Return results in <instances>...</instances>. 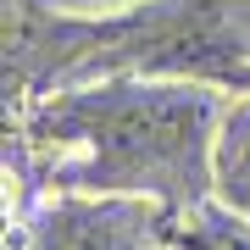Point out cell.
<instances>
[{"label":"cell","mask_w":250,"mask_h":250,"mask_svg":"<svg viewBox=\"0 0 250 250\" xmlns=\"http://www.w3.org/2000/svg\"><path fill=\"white\" fill-rule=\"evenodd\" d=\"M217 200L250 223V106H233L217 134Z\"/></svg>","instance_id":"obj_3"},{"label":"cell","mask_w":250,"mask_h":250,"mask_svg":"<svg viewBox=\"0 0 250 250\" xmlns=\"http://www.w3.org/2000/svg\"><path fill=\"white\" fill-rule=\"evenodd\" d=\"M22 250H156V233L128 195H67L28 223Z\"/></svg>","instance_id":"obj_2"},{"label":"cell","mask_w":250,"mask_h":250,"mask_svg":"<svg viewBox=\"0 0 250 250\" xmlns=\"http://www.w3.org/2000/svg\"><path fill=\"white\" fill-rule=\"evenodd\" d=\"M67 11H111V6H128V0H56Z\"/></svg>","instance_id":"obj_4"},{"label":"cell","mask_w":250,"mask_h":250,"mask_svg":"<svg viewBox=\"0 0 250 250\" xmlns=\"http://www.w3.org/2000/svg\"><path fill=\"white\" fill-rule=\"evenodd\" d=\"M223 117L206 83L111 78L45 100L34 111V139L62 156V189L200 206L217 189Z\"/></svg>","instance_id":"obj_1"}]
</instances>
